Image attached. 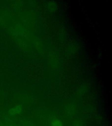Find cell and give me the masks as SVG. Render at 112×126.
Instances as JSON below:
<instances>
[{
    "label": "cell",
    "instance_id": "6da1fadb",
    "mask_svg": "<svg viewBox=\"0 0 112 126\" xmlns=\"http://www.w3.org/2000/svg\"><path fill=\"white\" fill-rule=\"evenodd\" d=\"M22 106L20 105H18L11 109L10 110V113L12 115L19 114L22 112Z\"/></svg>",
    "mask_w": 112,
    "mask_h": 126
},
{
    "label": "cell",
    "instance_id": "7a4b0ae2",
    "mask_svg": "<svg viewBox=\"0 0 112 126\" xmlns=\"http://www.w3.org/2000/svg\"><path fill=\"white\" fill-rule=\"evenodd\" d=\"M52 126H63V124L61 120L55 119L53 120L51 123Z\"/></svg>",
    "mask_w": 112,
    "mask_h": 126
},
{
    "label": "cell",
    "instance_id": "3957f363",
    "mask_svg": "<svg viewBox=\"0 0 112 126\" xmlns=\"http://www.w3.org/2000/svg\"><path fill=\"white\" fill-rule=\"evenodd\" d=\"M9 30L10 33L12 34V35H13L14 37H15L16 38L18 37V32L17 31V30H16L15 28L12 27H10Z\"/></svg>",
    "mask_w": 112,
    "mask_h": 126
},
{
    "label": "cell",
    "instance_id": "277c9868",
    "mask_svg": "<svg viewBox=\"0 0 112 126\" xmlns=\"http://www.w3.org/2000/svg\"><path fill=\"white\" fill-rule=\"evenodd\" d=\"M5 23V22L4 18H2V17L0 16V24L2 26H4V25Z\"/></svg>",
    "mask_w": 112,
    "mask_h": 126
},
{
    "label": "cell",
    "instance_id": "5b68a950",
    "mask_svg": "<svg viewBox=\"0 0 112 126\" xmlns=\"http://www.w3.org/2000/svg\"><path fill=\"white\" fill-rule=\"evenodd\" d=\"M74 126H80V124H79V122H77L75 123Z\"/></svg>",
    "mask_w": 112,
    "mask_h": 126
}]
</instances>
